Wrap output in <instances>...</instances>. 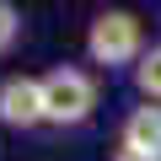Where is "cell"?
Segmentation results:
<instances>
[{"label":"cell","mask_w":161,"mask_h":161,"mask_svg":"<svg viewBox=\"0 0 161 161\" xmlns=\"http://www.w3.org/2000/svg\"><path fill=\"white\" fill-rule=\"evenodd\" d=\"M145 22L134 11H97L86 27V59L102 70H134L145 54Z\"/></svg>","instance_id":"6da1fadb"},{"label":"cell","mask_w":161,"mask_h":161,"mask_svg":"<svg viewBox=\"0 0 161 161\" xmlns=\"http://www.w3.org/2000/svg\"><path fill=\"white\" fill-rule=\"evenodd\" d=\"M16 38H22V11L0 0V54H11V48H16Z\"/></svg>","instance_id":"8992f818"},{"label":"cell","mask_w":161,"mask_h":161,"mask_svg":"<svg viewBox=\"0 0 161 161\" xmlns=\"http://www.w3.org/2000/svg\"><path fill=\"white\" fill-rule=\"evenodd\" d=\"M129 75H134V92H140L145 102H156V108H161V43H150Z\"/></svg>","instance_id":"5b68a950"},{"label":"cell","mask_w":161,"mask_h":161,"mask_svg":"<svg viewBox=\"0 0 161 161\" xmlns=\"http://www.w3.org/2000/svg\"><path fill=\"white\" fill-rule=\"evenodd\" d=\"M113 161H145V156H129V150H113Z\"/></svg>","instance_id":"52a82bcc"},{"label":"cell","mask_w":161,"mask_h":161,"mask_svg":"<svg viewBox=\"0 0 161 161\" xmlns=\"http://www.w3.org/2000/svg\"><path fill=\"white\" fill-rule=\"evenodd\" d=\"M118 150L145 156V161H161V108H156V102H145V108H134V113L124 118V129H118Z\"/></svg>","instance_id":"277c9868"},{"label":"cell","mask_w":161,"mask_h":161,"mask_svg":"<svg viewBox=\"0 0 161 161\" xmlns=\"http://www.w3.org/2000/svg\"><path fill=\"white\" fill-rule=\"evenodd\" d=\"M97 113V80L80 64H54L43 75V118L54 129H80Z\"/></svg>","instance_id":"7a4b0ae2"},{"label":"cell","mask_w":161,"mask_h":161,"mask_svg":"<svg viewBox=\"0 0 161 161\" xmlns=\"http://www.w3.org/2000/svg\"><path fill=\"white\" fill-rule=\"evenodd\" d=\"M0 124L16 129V134H32V129L48 124L43 118V75L16 70V75L0 80Z\"/></svg>","instance_id":"3957f363"}]
</instances>
